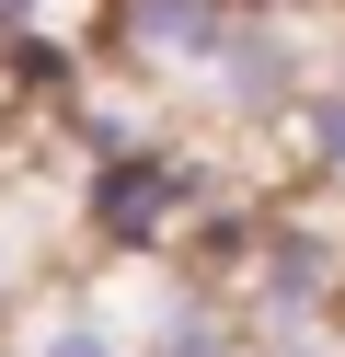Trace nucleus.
<instances>
[{"instance_id":"obj_1","label":"nucleus","mask_w":345,"mask_h":357,"mask_svg":"<svg viewBox=\"0 0 345 357\" xmlns=\"http://www.w3.org/2000/svg\"><path fill=\"white\" fill-rule=\"evenodd\" d=\"M242 12H253V0H104L92 58L184 116V104L219 81V58H230V35H242Z\"/></svg>"},{"instance_id":"obj_2","label":"nucleus","mask_w":345,"mask_h":357,"mask_svg":"<svg viewBox=\"0 0 345 357\" xmlns=\"http://www.w3.org/2000/svg\"><path fill=\"white\" fill-rule=\"evenodd\" d=\"M0 357H138V300L127 265H69L23 300V323L0 334Z\"/></svg>"},{"instance_id":"obj_3","label":"nucleus","mask_w":345,"mask_h":357,"mask_svg":"<svg viewBox=\"0 0 345 357\" xmlns=\"http://www.w3.org/2000/svg\"><path fill=\"white\" fill-rule=\"evenodd\" d=\"M104 0H0V47H92Z\"/></svg>"}]
</instances>
